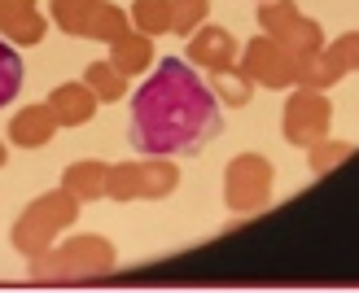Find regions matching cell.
Here are the masks:
<instances>
[{
    "mask_svg": "<svg viewBox=\"0 0 359 293\" xmlns=\"http://www.w3.org/2000/svg\"><path fill=\"white\" fill-rule=\"evenodd\" d=\"M18 88H22V57H18V48L0 40V109H5Z\"/></svg>",
    "mask_w": 359,
    "mask_h": 293,
    "instance_id": "obj_2",
    "label": "cell"
},
{
    "mask_svg": "<svg viewBox=\"0 0 359 293\" xmlns=\"http://www.w3.org/2000/svg\"><path fill=\"white\" fill-rule=\"evenodd\" d=\"M219 101L180 57L158 62V70L132 97V144L149 158L197 154L210 136H219Z\"/></svg>",
    "mask_w": 359,
    "mask_h": 293,
    "instance_id": "obj_1",
    "label": "cell"
}]
</instances>
